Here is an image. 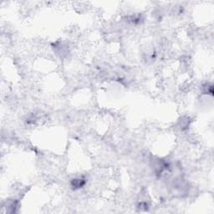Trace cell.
Segmentation results:
<instances>
[{
  "label": "cell",
  "instance_id": "cell-1",
  "mask_svg": "<svg viewBox=\"0 0 214 214\" xmlns=\"http://www.w3.org/2000/svg\"><path fill=\"white\" fill-rule=\"evenodd\" d=\"M85 184V180L84 178H76L71 182V185L74 188H81Z\"/></svg>",
  "mask_w": 214,
  "mask_h": 214
}]
</instances>
